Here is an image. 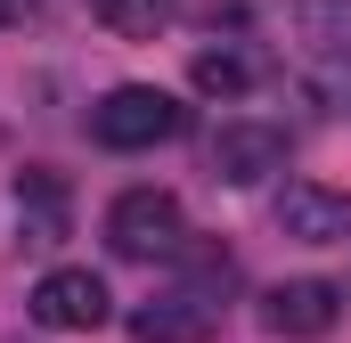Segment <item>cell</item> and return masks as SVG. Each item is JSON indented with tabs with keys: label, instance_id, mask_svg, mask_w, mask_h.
Wrapping results in <instances>:
<instances>
[{
	"label": "cell",
	"instance_id": "6da1fadb",
	"mask_svg": "<svg viewBox=\"0 0 351 343\" xmlns=\"http://www.w3.org/2000/svg\"><path fill=\"white\" fill-rule=\"evenodd\" d=\"M90 131H98V147L139 156V147H164V139L188 131V106H180L172 90H156V82H123V90H106L90 106Z\"/></svg>",
	"mask_w": 351,
	"mask_h": 343
},
{
	"label": "cell",
	"instance_id": "7a4b0ae2",
	"mask_svg": "<svg viewBox=\"0 0 351 343\" xmlns=\"http://www.w3.org/2000/svg\"><path fill=\"white\" fill-rule=\"evenodd\" d=\"M106 246L123 261H164L188 246V229H180V196L172 188H123L114 196V213H106Z\"/></svg>",
	"mask_w": 351,
	"mask_h": 343
},
{
	"label": "cell",
	"instance_id": "3957f363",
	"mask_svg": "<svg viewBox=\"0 0 351 343\" xmlns=\"http://www.w3.org/2000/svg\"><path fill=\"white\" fill-rule=\"evenodd\" d=\"M278 229L294 246H351V196L343 188H319V180H286L278 188Z\"/></svg>",
	"mask_w": 351,
	"mask_h": 343
},
{
	"label": "cell",
	"instance_id": "277c9868",
	"mask_svg": "<svg viewBox=\"0 0 351 343\" xmlns=\"http://www.w3.org/2000/svg\"><path fill=\"white\" fill-rule=\"evenodd\" d=\"M269 172H286V131H278V123H221V131H213V180L254 188Z\"/></svg>",
	"mask_w": 351,
	"mask_h": 343
},
{
	"label": "cell",
	"instance_id": "5b68a950",
	"mask_svg": "<svg viewBox=\"0 0 351 343\" xmlns=\"http://www.w3.org/2000/svg\"><path fill=\"white\" fill-rule=\"evenodd\" d=\"M335 311H343V294L327 286V278H286V286H269L262 294V327L286 343H311L335 327Z\"/></svg>",
	"mask_w": 351,
	"mask_h": 343
},
{
	"label": "cell",
	"instance_id": "8992f818",
	"mask_svg": "<svg viewBox=\"0 0 351 343\" xmlns=\"http://www.w3.org/2000/svg\"><path fill=\"white\" fill-rule=\"evenodd\" d=\"M33 319L58 327V335H90V327L106 319V278H98V270H49V278L33 286Z\"/></svg>",
	"mask_w": 351,
	"mask_h": 343
},
{
	"label": "cell",
	"instance_id": "52a82bcc",
	"mask_svg": "<svg viewBox=\"0 0 351 343\" xmlns=\"http://www.w3.org/2000/svg\"><path fill=\"white\" fill-rule=\"evenodd\" d=\"M213 327H221V303L196 294V286L156 294V303L131 311V335H139V343H213Z\"/></svg>",
	"mask_w": 351,
	"mask_h": 343
},
{
	"label": "cell",
	"instance_id": "ba28073f",
	"mask_svg": "<svg viewBox=\"0 0 351 343\" xmlns=\"http://www.w3.org/2000/svg\"><path fill=\"white\" fill-rule=\"evenodd\" d=\"M286 41L319 66H351V0H286Z\"/></svg>",
	"mask_w": 351,
	"mask_h": 343
},
{
	"label": "cell",
	"instance_id": "9c48e42d",
	"mask_svg": "<svg viewBox=\"0 0 351 343\" xmlns=\"http://www.w3.org/2000/svg\"><path fill=\"white\" fill-rule=\"evenodd\" d=\"M66 221H74L66 180L58 172H16V229H25V246H58Z\"/></svg>",
	"mask_w": 351,
	"mask_h": 343
},
{
	"label": "cell",
	"instance_id": "30bf717a",
	"mask_svg": "<svg viewBox=\"0 0 351 343\" xmlns=\"http://www.w3.org/2000/svg\"><path fill=\"white\" fill-rule=\"evenodd\" d=\"M90 16L106 33H123V41H147V33H164L180 16V0H90Z\"/></svg>",
	"mask_w": 351,
	"mask_h": 343
},
{
	"label": "cell",
	"instance_id": "8fae6325",
	"mask_svg": "<svg viewBox=\"0 0 351 343\" xmlns=\"http://www.w3.org/2000/svg\"><path fill=\"white\" fill-rule=\"evenodd\" d=\"M188 74H196L204 98H237V90H254V58H245V49H196Z\"/></svg>",
	"mask_w": 351,
	"mask_h": 343
},
{
	"label": "cell",
	"instance_id": "7c38bea8",
	"mask_svg": "<svg viewBox=\"0 0 351 343\" xmlns=\"http://www.w3.org/2000/svg\"><path fill=\"white\" fill-rule=\"evenodd\" d=\"M311 98H319L327 115H351V74H319V82H311Z\"/></svg>",
	"mask_w": 351,
	"mask_h": 343
},
{
	"label": "cell",
	"instance_id": "4fadbf2b",
	"mask_svg": "<svg viewBox=\"0 0 351 343\" xmlns=\"http://www.w3.org/2000/svg\"><path fill=\"white\" fill-rule=\"evenodd\" d=\"M25 8H33V0H0V25H16V16H25Z\"/></svg>",
	"mask_w": 351,
	"mask_h": 343
}]
</instances>
